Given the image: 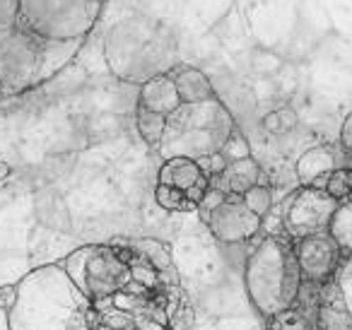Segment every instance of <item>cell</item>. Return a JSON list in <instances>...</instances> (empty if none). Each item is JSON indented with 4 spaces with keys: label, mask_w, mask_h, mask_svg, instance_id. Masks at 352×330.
I'll list each match as a JSON object with an SVG mask.
<instances>
[{
    "label": "cell",
    "mask_w": 352,
    "mask_h": 330,
    "mask_svg": "<svg viewBox=\"0 0 352 330\" xmlns=\"http://www.w3.org/2000/svg\"><path fill=\"white\" fill-rule=\"evenodd\" d=\"M34 214L36 222L44 229L58 234H70L73 232V219H70V210L65 205L63 195L56 188H41L34 198Z\"/></svg>",
    "instance_id": "15"
},
{
    "label": "cell",
    "mask_w": 352,
    "mask_h": 330,
    "mask_svg": "<svg viewBox=\"0 0 352 330\" xmlns=\"http://www.w3.org/2000/svg\"><path fill=\"white\" fill-rule=\"evenodd\" d=\"M60 265L89 301L113 296L133 285L131 253L118 241L80 246L70 251Z\"/></svg>",
    "instance_id": "5"
},
{
    "label": "cell",
    "mask_w": 352,
    "mask_h": 330,
    "mask_svg": "<svg viewBox=\"0 0 352 330\" xmlns=\"http://www.w3.org/2000/svg\"><path fill=\"white\" fill-rule=\"evenodd\" d=\"M203 176L206 174H203L198 160H191V157H169V160H164V164L160 166L157 184L174 186V188H182L184 193H186V190L193 188Z\"/></svg>",
    "instance_id": "18"
},
{
    "label": "cell",
    "mask_w": 352,
    "mask_h": 330,
    "mask_svg": "<svg viewBox=\"0 0 352 330\" xmlns=\"http://www.w3.org/2000/svg\"><path fill=\"white\" fill-rule=\"evenodd\" d=\"M138 104L150 111L164 113V116H171L176 109L182 107V97H179V89H176L174 80H171L169 73H162L157 78L147 80L138 87Z\"/></svg>",
    "instance_id": "14"
},
{
    "label": "cell",
    "mask_w": 352,
    "mask_h": 330,
    "mask_svg": "<svg viewBox=\"0 0 352 330\" xmlns=\"http://www.w3.org/2000/svg\"><path fill=\"white\" fill-rule=\"evenodd\" d=\"M0 94H3V92H0Z\"/></svg>",
    "instance_id": "34"
},
{
    "label": "cell",
    "mask_w": 352,
    "mask_h": 330,
    "mask_svg": "<svg viewBox=\"0 0 352 330\" xmlns=\"http://www.w3.org/2000/svg\"><path fill=\"white\" fill-rule=\"evenodd\" d=\"M56 41H44L22 25L0 30V92L15 94L36 87L51 70Z\"/></svg>",
    "instance_id": "7"
},
{
    "label": "cell",
    "mask_w": 352,
    "mask_h": 330,
    "mask_svg": "<svg viewBox=\"0 0 352 330\" xmlns=\"http://www.w3.org/2000/svg\"><path fill=\"white\" fill-rule=\"evenodd\" d=\"M17 301V285H6V287H0V309L10 311L12 306H15Z\"/></svg>",
    "instance_id": "31"
},
{
    "label": "cell",
    "mask_w": 352,
    "mask_h": 330,
    "mask_svg": "<svg viewBox=\"0 0 352 330\" xmlns=\"http://www.w3.org/2000/svg\"><path fill=\"white\" fill-rule=\"evenodd\" d=\"M314 330H352V314L345 306V299H342L336 280H328L318 287Z\"/></svg>",
    "instance_id": "11"
},
{
    "label": "cell",
    "mask_w": 352,
    "mask_h": 330,
    "mask_svg": "<svg viewBox=\"0 0 352 330\" xmlns=\"http://www.w3.org/2000/svg\"><path fill=\"white\" fill-rule=\"evenodd\" d=\"M340 147L345 150V155L352 157V111L347 113L340 126Z\"/></svg>",
    "instance_id": "30"
},
{
    "label": "cell",
    "mask_w": 352,
    "mask_h": 330,
    "mask_svg": "<svg viewBox=\"0 0 352 330\" xmlns=\"http://www.w3.org/2000/svg\"><path fill=\"white\" fill-rule=\"evenodd\" d=\"M268 330H314V320L304 311L287 309L268 318Z\"/></svg>",
    "instance_id": "22"
},
{
    "label": "cell",
    "mask_w": 352,
    "mask_h": 330,
    "mask_svg": "<svg viewBox=\"0 0 352 330\" xmlns=\"http://www.w3.org/2000/svg\"><path fill=\"white\" fill-rule=\"evenodd\" d=\"M261 128H263L268 135H285V128H283V121H280V111H268L263 118H261Z\"/></svg>",
    "instance_id": "29"
},
{
    "label": "cell",
    "mask_w": 352,
    "mask_h": 330,
    "mask_svg": "<svg viewBox=\"0 0 352 330\" xmlns=\"http://www.w3.org/2000/svg\"><path fill=\"white\" fill-rule=\"evenodd\" d=\"M338 169V157L333 147L316 145L302 152L294 164V174H297L299 186H316V188H326L328 176Z\"/></svg>",
    "instance_id": "12"
},
{
    "label": "cell",
    "mask_w": 352,
    "mask_h": 330,
    "mask_svg": "<svg viewBox=\"0 0 352 330\" xmlns=\"http://www.w3.org/2000/svg\"><path fill=\"white\" fill-rule=\"evenodd\" d=\"M135 128L147 145L160 150L162 138H164V131H166V116L164 113L150 111V109L140 107V104L135 102Z\"/></svg>",
    "instance_id": "19"
},
{
    "label": "cell",
    "mask_w": 352,
    "mask_h": 330,
    "mask_svg": "<svg viewBox=\"0 0 352 330\" xmlns=\"http://www.w3.org/2000/svg\"><path fill=\"white\" fill-rule=\"evenodd\" d=\"M20 25V6L17 0H0V30Z\"/></svg>",
    "instance_id": "27"
},
{
    "label": "cell",
    "mask_w": 352,
    "mask_h": 330,
    "mask_svg": "<svg viewBox=\"0 0 352 330\" xmlns=\"http://www.w3.org/2000/svg\"><path fill=\"white\" fill-rule=\"evenodd\" d=\"M8 323L10 330H92V301L63 265L46 263L20 280Z\"/></svg>",
    "instance_id": "1"
},
{
    "label": "cell",
    "mask_w": 352,
    "mask_h": 330,
    "mask_svg": "<svg viewBox=\"0 0 352 330\" xmlns=\"http://www.w3.org/2000/svg\"><path fill=\"white\" fill-rule=\"evenodd\" d=\"M236 121L220 97L198 104H182L171 116H166V131L160 152L169 157H201L222 150L227 135L234 131Z\"/></svg>",
    "instance_id": "4"
},
{
    "label": "cell",
    "mask_w": 352,
    "mask_h": 330,
    "mask_svg": "<svg viewBox=\"0 0 352 330\" xmlns=\"http://www.w3.org/2000/svg\"><path fill=\"white\" fill-rule=\"evenodd\" d=\"M294 251H297L299 270H302L304 282H314V285H323V282L333 280L340 267L342 248L328 232L311 234L294 241Z\"/></svg>",
    "instance_id": "10"
},
{
    "label": "cell",
    "mask_w": 352,
    "mask_h": 330,
    "mask_svg": "<svg viewBox=\"0 0 352 330\" xmlns=\"http://www.w3.org/2000/svg\"><path fill=\"white\" fill-rule=\"evenodd\" d=\"M278 111H280V121H283L285 133H289L294 126H297V113H294L289 107H283V109H278Z\"/></svg>",
    "instance_id": "32"
},
{
    "label": "cell",
    "mask_w": 352,
    "mask_h": 330,
    "mask_svg": "<svg viewBox=\"0 0 352 330\" xmlns=\"http://www.w3.org/2000/svg\"><path fill=\"white\" fill-rule=\"evenodd\" d=\"M328 234L338 241L345 256L352 253V200H342L328 224Z\"/></svg>",
    "instance_id": "20"
},
{
    "label": "cell",
    "mask_w": 352,
    "mask_h": 330,
    "mask_svg": "<svg viewBox=\"0 0 352 330\" xmlns=\"http://www.w3.org/2000/svg\"><path fill=\"white\" fill-rule=\"evenodd\" d=\"M333 280H336V285L340 287V294H342V299H345V306L352 314V253L342 258L340 267H338Z\"/></svg>",
    "instance_id": "26"
},
{
    "label": "cell",
    "mask_w": 352,
    "mask_h": 330,
    "mask_svg": "<svg viewBox=\"0 0 352 330\" xmlns=\"http://www.w3.org/2000/svg\"><path fill=\"white\" fill-rule=\"evenodd\" d=\"M241 200H244L251 212H256L258 217H265L273 210V188L265 184H256L241 195Z\"/></svg>",
    "instance_id": "23"
},
{
    "label": "cell",
    "mask_w": 352,
    "mask_h": 330,
    "mask_svg": "<svg viewBox=\"0 0 352 330\" xmlns=\"http://www.w3.org/2000/svg\"><path fill=\"white\" fill-rule=\"evenodd\" d=\"M345 200H352V190H350V195H347V198Z\"/></svg>",
    "instance_id": "33"
},
{
    "label": "cell",
    "mask_w": 352,
    "mask_h": 330,
    "mask_svg": "<svg viewBox=\"0 0 352 330\" xmlns=\"http://www.w3.org/2000/svg\"><path fill=\"white\" fill-rule=\"evenodd\" d=\"M326 190L333 195L336 200H345L352 190V169H336L331 176H328Z\"/></svg>",
    "instance_id": "25"
},
{
    "label": "cell",
    "mask_w": 352,
    "mask_h": 330,
    "mask_svg": "<svg viewBox=\"0 0 352 330\" xmlns=\"http://www.w3.org/2000/svg\"><path fill=\"white\" fill-rule=\"evenodd\" d=\"M340 200H336L326 188H316V186H302L294 190L292 198L285 203L283 212V227L292 241L311 234L328 232L333 214H336Z\"/></svg>",
    "instance_id": "8"
},
{
    "label": "cell",
    "mask_w": 352,
    "mask_h": 330,
    "mask_svg": "<svg viewBox=\"0 0 352 330\" xmlns=\"http://www.w3.org/2000/svg\"><path fill=\"white\" fill-rule=\"evenodd\" d=\"M20 25L44 41L73 44L102 15L104 0H17Z\"/></svg>",
    "instance_id": "6"
},
{
    "label": "cell",
    "mask_w": 352,
    "mask_h": 330,
    "mask_svg": "<svg viewBox=\"0 0 352 330\" xmlns=\"http://www.w3.org/2000/svg\"><path fill=\"white\" fill-rule=\"evenodd\" d=\"M220 152L225 155L227 162H236V160H244V157H251L249 138L244 135V131H241L239 126H234V131L227 135V140Z\"/></svg>",
    "instance_id": "24"
},
{
    "label": "cell",
    "mask_w": 352,
    "mask_h": 330,
    "mask_svg": "<svg viewBox=\"0 0 352 330\" xmlns=\"http://www.w3.org/2000/svg\"><path fill=\"white\" fill-rule=\"evenodd\" d=\"M244 285L251 304L263 318L297 306L304 277L294 241L287 234H268L251 248L244 263Z\"/></svg>",
    "instance_id": "3"
},
{
    "label": "cell",
    "mask_w": 352,
    "mask_h": 330,
    "mask_svg": "<svg viewBox=\"0 0 352 330\" xmlns=\"http://www.w3.org/2000/svg\"><path fill=\"white\" fill-rule=\"evenodd\" d=\"M118 243L126 246L133 258L155 267L162 275L164 287L176 285V280H169V275H176V272H174V261H171V251L164 241H160V239H118Z\"/></svg>",
    "instance_id": "13"
},
{
    "label": "cell",
    "mask_w": 352,
    "mask_h": 330,
    "mask_svg": "<svg viewBox=\"0 0 352 330\" xmlns=\"http://www.w3.org/2000/svg\"><path fill=\"white\" fill-rule=\"evenodd\" d=\"M261 179H263V166H261L254 157H244V160L230 162V164L225 166V171L210 181H212V186L222 188L225 193L244 195L251 186L261 184Z\"/></svg>",
    "instance_id": "17"
},
{
    "label": "cell",
    "mask_w": 352,
    "mask_h": 330,
    "mask_svg": "<svg viewBox=\"0 0 352 330\" xmlns=\"http://www.w3.org/2000/svg\"><path fill=\"white\" fill-rule=\"evenodd\" d=\"M104 58L118 80L140 87L147 80L169 73L179 63V49L174 32L164 22L131 15L107 30Z\"/></svg>",
    "instance_id": "2"
},
{
    "label": "cell",
    "mask_w": 352,
    "mask_h": 330,
    "mask_svg": "<svg viewBox=\"0 0 352 330\" xmlns=\"http://www.w3.org/2000/svg\"><path fill=\"white\" fill-rule=\"evenodd\" d=\"M206 224L210 227V234L225 246L234 243H246L261 232L263 217L251 212L241 195L230 193L210 214L206 217Z\"/></svg>",
    "instance_id": "9"
},
{
    "label": "cell",
    "mask_w": 352,
    "mask_h": 330,
    "mask_svg": "<svg viewBox=\"0 0 352 330\" xmlns=\"http://www.w3.org/2000/svg\"><path fill=\"white\" fill-rule=\"evenodd\" d=\"M171 80H174L176 89H179V97L184 104H198V102H208V99H215V85L208 78L203 70L193 68L186 63H176L169 70Z\"/></svg>",
    "instance_id": "16"
},
{
    "label": "cell",
    "mask_w": 352,
    "mask_h": 330,
    "mask_svg": "<svg viewBox=\"0 0 352 330\" xmlns=\"http://www.w3.org/2000/svg\"><path fill=\"white\" fill-rule=\"evenodd\" d=\"M198 164H201L203 174L210 176V179H215V176H220L222 171H225V166L230 164V162L225 160V155H222V152H215V155L201 157V160H198Z\"/></svg>",
    "instance_id": "28"
},
{
    "label": "cell",
    "mask_w": 352,
    "mask_h": 330,
    "mask_svg": "<svg viewBox=\"0 0 352 330\" xmlns=\"http://www.w3.org/2000/svg\"><path fill=\"white\" fill-rule=\"evenodd\" d=\"M155 203L164 212H193V210H198V205L188 200V195L182 188H174V186L166 184L155 186Z\"/></svg>",
    "instance_id": "21"
}]
</instances>
